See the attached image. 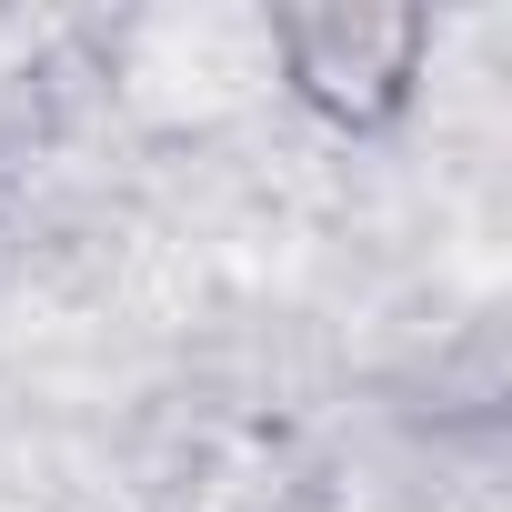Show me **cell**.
<instances>
[{"label": "cell", "mask_w": 512, "mask_h": 512, "mask_svg": "<svg viewBox=\"0 0 512 512\" xmlns=\"http://www.w3.org/2000/svg\"><path fill=\"white\" fill-rule=\"evenodd\" d=\"M422 51H432V11H412V0H302V11H272V61H282L292 101L322 111L332 131H392L422 91Z\"/></svg>", "instance_id": "6da1fadb"}]
</instances>
